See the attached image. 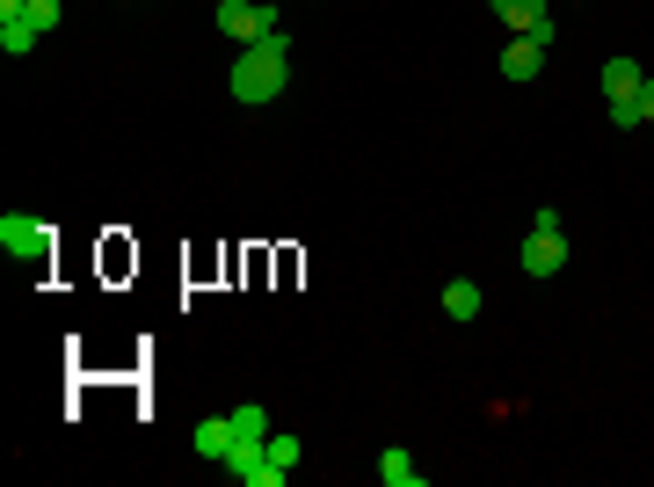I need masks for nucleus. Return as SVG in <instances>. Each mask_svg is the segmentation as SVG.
<instances>
[{
	"instance_id": "nucleus-6",
	"label": "nucleus",
	"mask_w": 654,
	"mask_h": 487,
	"mask_svg": "<svg viewBox=\"0 0 654 487\" xmlns=\"http://www.w3.org/2000/svg\"><path fill=\"white\" fill-rule=\"evenodd\" d=\"M495 15L509 22L517 36H538V44L552 52V15H546V0H495Z\"/></svg>"
},
{
	"instance_id": "nucleus-10",
	"label": "nucleus",
	"mask_w": 654,
	"mask_h": 487,
	"mask_svg": "<svg viewBox=\"0 0 654 487\" xmlns=\"http://www.w3.org/2000/svg\"><path fill=\"white\" fill-rule=\"evenodd\" d=\"M444 314L451 320H481V284H473V277H451L444 284Z\"/></svg>"
},
{
	"instance_id": "nucleus-14",
	"label": "nucleus",
	"mask_w": 654,
	"mask_h": 487,
	"mask_svg": "<svg viewBox=\"0 0 654 487\" xmlns=\"http://www.w3.org/2000/svg\"><path fill=\"white\" fill-rule=\"evenodd\" d=\"M22 15H30V22H36V30L52 36V30H59V0H30V8H22Z\"/></svg>"
},
{
	"instance_id": "nucleus-2",
	"label": "nucleus",
	"mask_w": 654,
	"mask_h": 487,
	"mask_svg": "<svg viewBox=\"0 0 654 487\" xmlns=\"http://www.w3.org/2000/svg\"><path fill=\"white\" fill-rule=\"evenodd\" d=\"M52 226H44V219H30V211H0V255H15V262H36V269H44V262H52Z\"/></svg>"
},
{
	"instance_id": "nucleus-11",
	"label": "nucleus",
	"mask_w": 654,
	"mask_h": 487,
	"mask_svg": "<svg viewBox=\"0 0 654 487\" xmlns=\"http://www.w3.org/2000/svg\"><path fill=\"white\" fill-rule=\"evenodd\" d=\"M36 36H44V30H36L30 15H0V52H8V59H22Z\"/></svg>"
},
{
	"instance_id": "nucleus-15",
	"label": "nucleus",
	"mask_w": 654,
	"mask_h": 487,
	"mask_svg": "<svg viewBox=\"0 0 654 487\" xmlns=\"http://www.w3.org/2000/svg\"><path fill=\"white\" fill-rule=\"evenodd\" d=\"M633 109H640V124H654V81H640V103Z\"/></svg>"
},
{
	"instance_id": "nucleus-3",
	"label": "nucleus",
	"mask_w": 654,
	"mask_h": 487,
	"mask_svg": "<svg viewBox=\"0 0 654 487\" xmlns=\"http://www.w3.org/2000/svg\"><path fill=\"white\" fill-rule=\"evenodd\" d=\"M640 81H647V73L633 66V59H603V109H611V124H619V131H633L640 124Z\"/></svg>"
},
{
	"instance_id": "nucleus-1",
	"label": "nucleus",
	"mask_w": 654,
	"mask_h": 487,
	"mask_svg": "<svg viewBox=\"0 0 654 487\" xmlns=\"http://www.w3.org/2000/svg\"><path fill=\"white\" fill-rule=\"evenodd\" d=\"M284 81H292V44H284V30H270L262 44H247V52L233 59V103H276Z\"/></svg>"
},
{
	"instance_id": "nucleus-12",
	"label": "nucleus",
	"mask_w": 654,
	"mask_h": 487,
	"mask_svg": "<svg viewBox=\"0 0 654 487\" xmlns=\"http://www.w3.org/2000/svg\"><path fill=\"white\" fill-rule=\"evenodd\" d=\"M233 436H241V444H270V407H233Z\"/></svg>"
},
{
	"instance_id": "nucleus-9",
	"label": "nucleus",
	"mask_w": 654,
	"mask_h": 487,
	"mask_svg": "<svg viewBox=\"0 0 654 487\" xmlns=\"http://www.w3.org/2000/svg\"><path fill=\"white\" fill-rule=\"evenodd\" d=\"M379 480L386 487H422V466H414L408 444H386V452H379Z\"/></svg>"
},
{
	"instance_id": "nucleus-4",
	"label": "nucleus",
	"mask_w": 654,
	"mask_h": 487,
	"mask_svg": "<svg viewBox=\"0 0 654 487\" xmlns=\"http://www.w3.org/2000/svg\"><path fill=\"white\" fill-rule=\"evenodd\" d=\"M219 30H225V36H233V44L247 52V44H262V36H270V30H284V22H276V8H270V0H225V8H219Z\"/></svg>"
},
{
	"instance_id": "nucleus-16",
	"label": "nucleus",
	"mask_w": 654,
	"mask_h": 487,
	"mask_svg": "<svg viewBox=\"0 0 654 487\" xmlns=\"http://www.w3.org/2000/svg\"><path fill=\"white\" fill-rule=\"evenodd\" d=\"M219 8H225V0H219Z\"/></svg>"
},
{
	"instance_id": "nucleus-8",
	"label": "nucleus",
	"mask_w": 654,
	"mask_h": 487,
	"mask_svg": "<svg viewBox=\"0 0 654 487\" xmlns=\"http://www.w3.org/2000/svg\"><path fill=\"white\" fill-rule=\"evenodd\" d=\"M538 66H546V44H538V36H517V44L502 52V73H509V81H538Z\"/></svg>"
},
{
	"instance_id": "nucleus-5",
	"label": "nucleus",
	"mask_w": 654,
	"mask_h": 487,
	"mask_svg": "<svg viewBox=\"0 0 654 487\" xmlns=\"http://www.w3.org/2000/svg\"><path fill=\"white\" fill-rule=\"evenodd\" d=\"M524 277H560V269H568V241H560V233H524Z\"/></svg>"
},
{
	"instance_id": "nucleus-13",
	"label": "nucleus",
	"mask_w": 654,
	"mask_h": 487,
	"mask_svg": "<svg viewBox=\"0 0 654 487\" xmlns=\"http://www.w3.org/2000/svg\"><path fill=\"white\" fill-rule=\"evenodd\" d=\"M262 452H270V458H276V466H284V473H292V466H298V436L270 430V444H262Z\"/></svg>"
},
{
	"instance_id": "nucleus-7",
	"label": "nucleus",
	"mask_w": 654,
	"mask_h": 487,
	"mask_svg": "<svg viewBox=\"0 0 654 487\" xmlns=\"http://www.w3.org/2000/svg\"><path fill=\"white\" fill-rule=\"evenodd\" d=\"M241 436H233V415L219 422H197V458H211V466H225V452H233Z\"/></svg>"
}]
</instances>
